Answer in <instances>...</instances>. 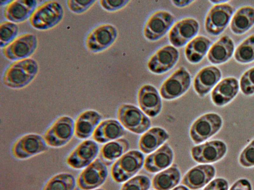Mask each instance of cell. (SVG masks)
<instances>
[{
	"instance_id": "27",
	"label": "cell",
	"mask_w": 254,
	"mask_h": 190,
	"mask_svg": "<svg viewBox=\"0 0 254 190\" xmlns=\"http://www.w3.org/2000/svg\"><path fill=\"white\" fill-rule=\"evenodd\" d=\"M169 138V134L164 129L153 127L141 136L139 142V149L148 154L156 149Z\"/></svg>"
},
{
	"instance_id": "29",
	"label": "cell",
	"mask_w": 254,
	"mask_h": 190,
	"mask_svg": "<svg viewBox=\"0 0 254 190\" xmlns=\"http://www.w3.org/2000/svg\"><path fill=\"white\" fill-rule=\"evenodd\" d=\"M212 41L203 36H198L191 40L185 50L187 60L191 64L200 62L208 51Z\"/></svg>"
},
{
	"instance_id": "40",
	"label": "cell",
	"mask_w": 254,
	"mask_h": 190,
	"mask_svg": "<svg viewBox=\"0 0 254 190\" xmlns=\"http://www.w3.org/2000/svg\"><path fill=\"white\" fill-rule=\"evenodd\" d=\"M229 183L222 178H217L212 181L203 190H228Z\"/></svg>"
},
{
	"instance_id": "17",
	"label": "cell",
	"mask_w": 254,
	"mask_h": 190,
	"mask_svg": "<svg viewBox=\"0 0 254 190\" xmlns=\"http://www.w3.org/2000/svg\"><path fill=\"white\" fill-rule=\"evenodd\" d=\"M179 58V52L176 48L171 45L165 46L150 58L147 67L152 73L162 74L172 69Z\"/></svg>"
},
{
	"instance_id": "22",
	"label": "cell",
	"mask_w": 254,
	"mask_h": 190,
	"mask_svg": "<svg viewBox=\"0 0 254 190\" xmlns=\"http://www.w3.org/2000/svg\"><path fill=\"white\" fill-rule=\"evenodd\" d=\"M221 70L216 66H208L201 69L195 76L193 86L200 97L205 96L220 81Z\"/></svg>"
},
{
	"instance_id": "42",
	"label": "cell",
	"mask_w": 254,
	"mask_h": 190,
	"mask_svg": "<svg viewBox=\"0 0 254 190\" xmlns=\"http://www.w3.org/2000/svg\"><path fill=\"white\" fill-rule=\"evenodd\" d=\"M171 2L175 6L178 7H186L191 3H193L194 0H171Z\"/></svg>"
},
{
	"instance_id": "10",
	"label": "cell",
	"mask_w": 254,
	"mask_h": 190,
	"mask_svg": "<svg viewBox=\"0 0 254 190\" xmlns=\"http://www.w3.org/2000/svg\"><path fill=\"white\" fill-rule=\"evenodd\" d=\"M38 46V40L36 35L25 33L18 36L1 50L5 58L14 62L30 58L35 52Z\"/></svg>"
},
{
	"instance_id": "32",
	"label": "cell",
	"mask_w": 254,
	"mask_h": 190,
	"mask_svg": "<svg viewBox=\"0 0 254 190\" xmlns=\"http://www.w3.org/2000/svg\"><path fill=\"white\" fill-rule=\"evenodd\" d=\"M76 180L69 172H61L54 175L45 184L42 190H75Z\"/></svg>"
},
{
	"instance_id": "14",
	"label": "cell",
	"mask_w": 254,
	"mask_h": 190,
	"mask_svg": "<svg viewBox=\"0 0 254 190\" xmlns=\"http://www.w3.org/2000/svg\"><path fill=\"white\" fill-rule=\"evenodd\" d=\"M175 21L174 16L169 11L158 10L147 20L143 29L144 37L151 42L156 41L165 36Z\"/></svg>"
},
{
	"instance_id": "24",
	"label": "cell",
	"mask_w": 254,
	"mask_h": 190,
	"mask_svg": "<svg viewBox=\"0 0 254 190\" xmlns=\"http://www.w3.org/2000/svg\"><path fill=\"white\" fill-rule=\"evenodd\" d=\"M125 130L120 122L113 119L102 121L94 131L92 138L98 143H106L123 136Z\"/></svg>"
},
{
	"instance_id": "15",
	"label": "cell",
	"mask_w": 254,
	"mask_h": 190,
	"mask_svg": "<svg viewBox=\"0 0 254 190\" xmlns=\"http://www.w3.org/2000/svg\"><path fill=\"white\" fill-rule=\"evenodd\" d=\"M199 30V24L193 18L188 17L176 23L169 33V40L175 48H181L186 45L197 35Z\"/></svg>"
},
{
	"instance_id": "11",
	"label": "cell",
	"mask_w": 254,
	"mask_h": 190,
	"mask_svg": "<svg viewBox=\"0 0 254 190\" xmlns=\"http://www.w3.org/2000/svg\"><path fill=\"white\" fill-rule=\"evenodd\" d=\"M99 152L98 144L94 140H83L68 154L65 163L71 169H83L97 158Z\"/></svg>"
},
{
	"instance_id": "44",
	"label": "cell",
	"mask_w": 254,
	"mask_h": 190,
	"mask_svg": "<svg viewBox=\"0 0 254 190\" xmlns=\"http://www.w3.org/2000/svg\"><path fill=\"white\" fill-rule=\"evenodd\" d=\"M172 190H189L187 187L184 186H179Z\"/></svg>"
},
{
	"instance_id": "2",
	"label": "cell",
	"mask_w": 254,
	"mask_h": 190,
	"mask_svg": "<svg viewBox=\"0 0 254 190\" xmlns=\"http://www.w3.org/2000/svg\"><path fill=\"white\" fill-rule=\"evenodd\" d=\"M64 8L60 2L46 1L37 7L29 22L34 29L47 31L59 25L64 18Z\"/></svg>"
},
{
	"instance_id": "1",
	"label": "cell",
	"mask_w": 254,
	"mask_h": 190,
	"mask_svg": "<svg viewBox=\"0 0 254 190\" xmlns=\"http://www.w3.org/2000/svg\"><path fill=\"white\" fill-rule=\"evenodd\" d=\"M39 72V64L34 58L30 57L14 61L4 70L2 82L8 88L22 89L35 79Z\"/></svg>"
},
{
	"instance_id": "4",
	"label": "cell",
	"mask_w": 254,
	"mask_h": 190,
	"mask_svg": "<svg viewBox=\"0 0 254 190\" xmlns=\"http://www.w3.org/2000/svg\"><path fill=\"white\" fill-rule=\"evenodd\" d=\"M48 148L43 136L31 133L17 139L11 146L10 153L15 159L24 160L42 154Z\"/></svg>"
},
{
	"instance_id": "13",
	"label": "cell",
	"mask_w": 254,
	"mask_h": 190,
	"mask_svg": "<svg viewBox=\"0 0 254 190\" xmlns=\"http://www.w3.org/2000/svg\"><path fill=\"white\" fill-rule=\"evenodd\" d=\"M234 12V7L228 3L212 6L205 18L204 26L206 31L212 36L221 34L229 24Z\"/></svg>"
},
{
	"instance_id": "7",
	"label": "cell",
	"mask_w": 254,
	"mask_h": 190,
	"mask_svg": "<svg viewBox=\"0 0 254 190\" xmlns=\"http://www.w3.org/2000/svg\"><path fill=\"white\" fill-rule=\"evenodd\" d=\"M222 117L216 113H208L196 119L190 130V136L195 144L203 142L214 136L221 128Z\"/></svg>"
},
{
	"instance_id": "18",
	"label": "cell",
	"mask_w": 254,
	"mask_h": 190,
	"mask_svg": "<svg viewBox=\"0 0 254 190\" xmlns=\"http://www.w3.org/2000/svg\"><path fill=\"white\" fill-rule=\"evenodd\" d=\"M102 118V114L94 109H87L81 112L75 120V137L85 140L92 136Z\"/></svg>"
},
{
	"instance_id": "45",
	"label": "cell",
	"mask_w": 254,
	"mask_h": 190,
	"mask_svg": "<svg viewBox=\"0 0 254 190\" xmlns=\"http://www.w3.org/2000/svg\"><path fill=\"white\" fill-rule=\"evenodd\" d=\"M10 1L11 0H0V5H6L8 3H9L10 2Z\"/></svg>"
},
{
	"instance_id": "20",
	"label": "cell",
	"mask_w": 254,
	"mask_h": 190,
	"mask_svg": "<svg viewBox=\"0 0 254 190\" xmlns=\"http://www.w3.org/2000/svg\"><path fill=\"white\" fill-rule=\"evenodd\" d=\"M137 100L141 110L150 117L157 116L161 111L162 103L160 95L151 85L146 84L139 89Z\"/></svg>"
},
{
	"instance_id": "28",
	"label": "cell",
	"mask_w": 254,
	"mask_h": 190,
	"mask_svg": "<svg viewBox=\"0 0 254 190\" xmlns=\"http://www.w3.org/2000/svg\"><path fill=\"white\" fill-rule=\"evenodd\" d=\"M254 25V7L244 6L235 13L230 23L232 32L237 35L245 33Z\"/></svg>"
},
{
	"instance_id": "39",
	"label": "cell",
	"mask_w": 254,
	"mask_h": 190,
	"mask_svg": "<svg viewBox=\"0 0 254 190\" xmlns=\"http://www.w3.org/2000/svg\"><path fill=\"white\" fill-rule=\"evenodd\" d=\"M130 2L128 0H100L99 4L108 12L118 11L125 7Z\"/></svg>"
},
{
	"instance_id": "19",
	"label": "cell",
	"mask_w": 254,
	"mask_h": 190,
	"mask_svg": "<svg viewBox=\"0 0 254 190\" xmlns=\"http://www.w3.org/2000/svg\"><path fill=\"white\" fill-rule=\"evenodd\" d=\"M37 5L36 0H11L5 6L3 15L7 21L16 24L23 23L29 19Z\"/></svg>"
},
{
	"instance_id": "9",
	"label": "cell",
	"mask_w": 254,
	"mask_h": 190,
	"mask_svg": "<svg viewBox=\"0 0 254 190\" xmlns=\"http://www.w3.org/2000/svg\"><path fill=\"white\" fill-rule=\"evenodd\" d=\"M108 175L107 164L100 158H97L80 172L76 185L81 190H93L105 182Z\"/></svg>"
},
{
	"instance_id": "46",
	"label": "cell",
	"mask_w": 254,
	"mask_h": 190,
	"mask_svg": "<svg viewBox=\"0 0 254 190\" xmlns=\"http://www.w3.org/2000/svg\"><path fill=\"white\" fill-rule=\"evenodd\" d=\"M93 190H105L103 188H98Z\"/></svg>"
},
{
	"instance_id": "25",
	"label": "cell",
	"mask_w": 254,
	"mask_h": 190,
	"mask_svg": "<svg viewBox=\"0 0 254 190\" xmlns=\"http://www.w3.org/2000/svg\"><path fill=\"white\" fill-rule=\"evenodd\" d=\"M174 153L168 143H165L145 159L144 168L150 173H156L171 165Z\"/></svg>"
},
{
	"instance_id": "34",
	"label": "cell",
	"mask_w": 254,
	"mask_h": 190,
	"mask_svg": "<svg viewBox=\"0 0 254 190\" xmlns=\"http://www.w3.org/2000/svg\"><path fill=\"white\" fill-rule=\"evenodd\" d=\"M19 28L17 24L5 21L0 24V48L2 49L18 36Z\"/></svg>"
},
{
	"instance_id": "21",
	"label": "cell",
	"mask_w": 254,
	"mask_h": 190,
	"mask_svg": "<svg viewBox=\"0 0 254 190\" xmlns=\"http://www.w3.org/2000/svg\"><path fill=\"white\" fill-rule=\"evenodd\" d=\"M215 174L216 169L213 165H199L193 167L186 174L182 183L191 190H198L208 184Z\"/></svg>"
},
{
	"instance_id": "31",
	"label": "cell",
	"mask_w": 254,
	"mask_h": 190,
	"mask_svg": "<svg viewBox=\"0 0 254 190\" xmlns=\"http://www.w3.org/2000/svg\"><path fill=\"white\" fill-rule=\"evenodd\" d=\"M181 173L175 164L156 175L152 180V186L156 190H170L180 182Z\"/></svg>"
},
{
	"instance_id": "35",
	"label": "cell",
	"mask_w": 254,
	"mask_h": 190,
	"mask_svg": "<svg viewBox=\"0 0 254 190\" xmlns=\"http://www.w3.org/2000/svg\"><path fill=\"white\" fill-rule=\"evenodd\" d=\"M150 185V180L148 177L138 175L125 183L121 190H148Z\"/></svg>"
},
{
	"instance_id": "43",
	"label": "cell",
	"mask_w": 254,
	"mask_h": 190,
	"mask_svg": "<svg viewBox=\"0 0 254 190\" xmlns=\"http://www.w3.org/2000/svg\"><path fill=\"white\" fill-rule=\"evenodd\" d=\"M209 1L212 3L215 4H221L224 3H227L229 1L228 0H209Z\"/></svg>"
},
{
	"instance_id": "23",
	"label": "cell",
	"mask_w": 254,
	"mask_h": 190,
	"mask_svg": "<svg viewBox=\"0 0 254 190\" xmlns=\"http://www.w3.org/2000/svg\"><path fill=\"white\" fill-rule=\"evenodd\" d=\"M239 90V83L234 77L223 79L211 92V100L217 106H222L232 101Z\"/></svg>"
},
{
	"instance_id": "3",
	"label": "cell",
	"mask_w": 254,
	"mask_h": 190,
	"mask_svg": "<svg viewBox=\"0 0 254 190\" xmlns=\"http://www.w3.org/2000/svg\"><path fill=\"white\" fill-rule=\"evenodd\" d=\"M74 135L75 121L68 115H62L54 121L43 136L49 147L57 148L66 145Z\"/></svg>"
},
{
	"instance_id": "33",
	"label": "cell",
	"mask_w": 254,
	"mask_h": 190,
	"mask_svg": "<svg viewBox=\"0 0 254 190\" xmlns=\"http://www.w3.org/2000/svg\"><path fill=\"white\" fill-rule=\"evenodd\" d=\"M235 60L241 63H248L254 61V34L243 41L234 53Z\"/></svg>"
},
{
	"instance_id": "8",
	"label": "cell",
	"mask_w": 254,
	"mask_h": 190,
	"mask_svg": "<svg viewBox=\"0 0 254 190\" xmlns=\"http://www.w3.org/2000/svg\"><path fill=\"white\" fill-rule=\"evenodd\" d=\"M117 117L125 128L135 134H142L151 126L149 118L140 109L132 104L120 105L117 111Z\"/></svg>"
},
{
	"instance_id": "37",
	"label": "cell",
	"mask_w": 254,
	"mask_h": 190,
	"mask_svg": "<svg viewBox=\"0 0 254 190\" xmlns=\"http://www.w3.org/2000/svg\"><path fill=\"white\" fill-rule=\"evenodd\" d=\"M96 2L94 0H68L66 5L69 10L76 14H81L91 8Z\"/></svg>"
},
{
	"instance_id": "16",
	"label": "cell",
	"mask_w": 254,
	"mask_h": 190,
	"mask_svg": "<svg viewBox=\"0 0 254 190\" xmlns=\"http://www.w3.org/2000/svg\"><path fill=\"white\" fill-rule=\"evenodd\" d=\"M227 150V145L224 142L213 140L193 147L190 153L195 161L200 163H211L223 158Z\"/></svg>"
},
{
	"instance_id": "41",
	"label": "cell",
	"mask_w": 254,
	"mask_h": 190,
	"mask_svg": "<svg viewBox=\"0 0 254 190\" xmlns=\"http://www.w3.org/2000/svg\"><path fill=\"white\" fill-rule=\"evenodd\" d=\"M229 190H252V187L248 179L241 178L236 181Z\"/></svg>"
},
{
	"instance_id": "12",
	"label": "cell",
	"mask_w": 254,
	"mask_h": 190,
	"mask_svg": "<svg viewBox=\"0 0 254 190\" xmlns=\"http://www.w3.org/2000/svg\"><path fill=\"white\" fill-rule=\"evenodd\" d=\"M191 82L190 72L181 66L163 83L159 90L160 95L166 100L178 98L187 92Z\"/></svg>"
},
{
	"instance_id": "30",
	"label": "cell",
	"mask_w": 254,
	"mask_h": 190,
	"mask_svg": "<svg viewBox=\"0 0 254 190\" xmlns=\"http://www.w3.org/2000/svg\"><path fill=\"white\" fill-rule=\"evenodd\" d=\"M129 148L128 141L122 138L106 143L100 150V158L109 164L120 158Z\"/></svg>"
},
{
	"instance_id": "38",
	"label": "cell",
	"mask_w": 254,
	"mask_h": 190,
	"mask_svg": "<svg viewBox=\"0 0 254 190\" xmlns=\"http://www.w3.org/2000/svg\"><path fill=\"white\" fill-rule=\"evenodd\" d=\"M239 162L244 167L254 166V138L240 153Z\"/></svg>"
},
{
	"instance_id": "36",
	"label": "cell",
	"mask_w": 254,
	"mask_h": 190,
	"mask_svg": "<svg viewBox=\"0 0 254 190\" xmlns=\"http://www.w3.org/2000/svg\"><path fill=\"white\" fill-rule=\"evenodd\" d=\"M240 87L242 93L246 95L254 94V67L246 71L241 76Z\"/></svg>"
},
{
	"instance_id": "6",
	"label": "cell",
	"mask_w": 254,
	"mask_h": 190,
	"mask_svg": "<svg viewBox=\"0 0 254 190\" xmlns=\"http://www.w3.org/2000/svg\"><path fill=\"white\" fill-rule=\"evenodd\" d=\"M118 35V30L113 25L105 23L98 25L87 34L85 40V47L91 53H100L113 45Z\"/></svg>"
},
{
	"instance_id": "26",
	"label": "cell",
	"mask_w": 254,
	"mask_h": 190,
	"mask_svg": "<svg viewBox=\"0 0 254 190\" xmlns=\"http://www.w3.org/2000/svg\"><path fill=\"white\" fill-rule=\"evenodd\" d=\"M234 44L232 39L224 36L212 45L209 49L207 58L214 64H220L227 61L233 55Z\"/></svg>"
},
{
	"instance_id": "5",
	"label": "cell",
	"mask_w": 254,
	"mask_h": 190,
	"mask_svg": "<svg viewBox=\"0 0 254 190\" xmlns=\"http://www.w3.org/2000/svg\"><path fill=\"white\" fill-rule=\"evenodd\" d=\"M143 163V154L136 150H130L122 155L112 165L111 177L117 183L124 182L136 174Z\"/></svg>"
}]
</instances>
